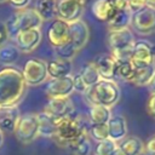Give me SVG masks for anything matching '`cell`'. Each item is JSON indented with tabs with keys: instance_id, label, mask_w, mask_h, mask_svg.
I'll use <instances>...</instances> for the list:
<instances>
[{
	"instance_id": "6da1fadb",
	"label": "cell",
	"mask_w": 155,
	"mask_h": 155,
	"mask_svg": "<svg viewBox=\"0 0 155 155\" xmlns=\"http://www.w3.org/2000/svg\"><path fill=\"white\" fill-rule=\"evenodd\" d=\"M22 71L15 67L0 69V108L17 105L25 91Z\"/></svg>"
},
{
	"instance_id": "7a4b0ae2",
	"label": "cell",
	"mask_w": 155,
	"mask_h": 155,
	"mask_svg": "<svg viewBox=\"0 0 155 155\" xmlns=\"http://www.w3.org/2000/svg\"><path fill=\"white\" fill-rule=\"evenodd\" d=\"M84 97L90 107L103 105L110 109L120 99V88L114 80L101 79L96 85L87 88Z\"/></svg>"
},
{
	"instance_id": "3957f363",
	"label": "cell",
	"mask_w": 155,
	"mask_h": 155,
	"mask_svg": "<svg viewBox=\"0 0 155 155\" xmlns=\"http://www.w3.org/2000/svg\"><path fill=\"white\" fill-rule=\"evenodd\" d=\"M41 17L38 15L35 8H22L16 10L5 22L6 30L10 38H15L19 31L29 30V29H40L42 24Z\"/></svg>"
},
{
	"instance_id": "277c9868",
	"label": "cell",
	"mask_w": 155,
	"mask_h": 155,
	"mask_svg": "<svg viewBox=\"0 0 155 155\" xmlns=\"http://www.w3.org/2000/svg\"><path fill=\"white\" fill-rule=\"evenodd\" d=\"M134 42V35L130 28L108 33V45L110 47V54L117 63L131 59L132 47Z\"/></svg>"
},
{
	"instance_id": "5b68a950",
	"label": "cell",
	"mask_w": 155,
	"mask_h": 155,
	"mask_svg": "<svg viewBox=\"0 0 155 155\" xmlns=\"http://www.w3.org/2000/svg\"><path fill=\"white\" fill-rule=\"evenodd\" d=\"M87 132V128L82 119L78 115H70L58 121L56 133L52 139L62 148H67L69 143L79 138L82 133Z\"/></svg>"
},
{
	"instance_id": "8992f818",
	"label": "cell",
	"mask_w": 155,
	"mask_h": 155,
	"mask_svg": "<svg viewBox=\"0 0 155 155\" xmlns=\"http://www.w3.org/2000/svg\"><path fill=\"white\" fill-rule=\"evenodd\" d=\"M13 133L16 138L23 144H29L35 140V138L39 136L38 115L33 113L21 115Z\"/></svg>"
},
{
	"instance_id": "52a82bcc",
	"label": "cell",
	"mask_w": 155,
	"mask_h": 155,
	"mask_svg": "<svg viewBox=\"0 0 155 155\" xmlns=\"http://www.w3.org/2000/svg\"><path fill=\"white\" fill-rule=\"evenodd\" d=\"M22 75L27 86H39L48 78L46 62L40 58H30L24 63Z\"/></svg>"
},
{
	"instance_id": "ba28073f",
	"label": "cell",
	"mask_w": 155,
	"mask_h": 155,
	"mask_svg": "<svg viewBox=\"0 0 155 155\" xmlns=\"http://www.w3.org/2000/svg\"><path fill=\"white\" fill-rule=\"evenodd\" d=\"M131 27L137 34L140 35L155 33V8L144 6L139 11L132 13Z\"/></svg>"
},
{
	"instance_id": "9c48e42d",
	"label": "cell",
	"mask_w": 155,
	"mask_h": 155,
	"mask_svg": "<svg viewBox=\"0 0 155 155\" xmlns=\"http://www.w3.org/2000/svg\"><path fill=\"white\" fill-rule=\"evenodd\" d=\"M130 61L136 68H144L155 64V45L144 40L136 41L132 47Z\"/></svg>"
},
{
	"instance_id": "30bf717a",
	"label": "cell",
	"mask_w": 155,
	"mask_h": 155,
	"mask_svg": "<svg viewBox=\"0 0 155 155\" xmlns=\"http://www.w3.org/2000/svg\"><path fill=\"white\" fill-rule=\"evenodd\" d=\"M86 0H56L57 18L73 23L78 19H81L84 13Z\"/></svg>"
},
{
	"instance_id": "8fae6325",
	"label": "cell",
	"mask_w": 155,
	"mask_h": 155,
	"mask_svg": "<svg viewBox=\"0 0 155 155\" xmlns=\"http://www.w3.org/2000/svg\"><path fill=\"white\" fill-rule=\"evenodd\" d=\"M44 113L59 121L74 114V104L69 97L67 98H48L44 108Z\"/></svg>"
},
{
	"instance_id": "7c38bea8",
	"label": "cell",
	"mask_w": 155,
	"mask_h": 155,
	"mask_svg": "<svg viewBox=\"0 0 155 155\" xmlns=\"http://www.w3.org/2000/svg\"><path fill=\"white\" fill-rule=\"evenodd\" d=\"M74 92L71 75L57 79H50L45 87V93L48 98H67Z\"/></svg>"
},
{
	"instance_id": "4fadbf2b",
	"label": "cell",
	"mask_w": 155,
	"mask_h": 155,
	"mask_svg": "<svg viewBox=\"0 0 155 155\" xmlns=\"http://www.w3.org/2000/svg\"><path fill=\"white\" fill-rule=\"evenodd\" d=\"M41 39H42V33L40 29L23 30V31H19L13 38L16 44L15 46L18 48L19 52H23V53L33 52L41 42Z\"/></svg>"
},
{
	"instance_id": "5bb4252c",
	"label": "cell",
	"mask_w": 155,
	"mask_h": 155,
	"mask_svg": "<svg viewBox=\"0 0 155 155\" xmlns=\"http://www.w3.org/2000/svg\"><path fill=\"white\" fill-rule=\"evenodd\" d=\"M47 40L53 48L69 42V23L59 18L53 19L47 29Z\"/></svg>"
},
{
	"instance_id": "9a60e30c",
	"label": "cell",
	"mask_w": 155,
	"mask_h": 155,
	"mask_svg": "<svg viewBox=\"0 0 155 155\" xmlns=\"http://www.w3.org/2000/svg\"><path fill=\"white\" fill-rule=\"evenodd\" d=\"M90 39V28L82 19H78L73 23H69V42L80 51Z\"/></svg>"
},
{
	"instance_id": "2e32d148",
	"label": "cell",
	"mask_w": 155,
	"mask_h": 155,
	"mask_svg": "<svg viewBox=\"0 0 155 155\" xmlns=\"http://www.w3.org/2000/svg\"><path fill=\"white\" fill-rule=\"evenodd\" d=\"M94 67L98 70V74L101 79L104 80H114L116 78V69H117V62L111 54H99L93 61Z\"/></svg>"
},
{
	"instance_id": "e0dca14e",
	"label": "cell",
	"mask_w": 155,
	"mask_h": 155,
	"mask_svg": "<svg viewBox=\"0 0 155 155\" xmlns=\"http://www.w3.org/2000/svg\"><path fill=\"white\" fill-rule=\"evenodd\" d=\"M21 117V113L17 105L0 108V131L12 133Z\"/></svg>"
},
{
	"instance_id": "ac0fdd59",
	"label": "cell",
	"mask_w": 155,
	"mask_h": 155,
	"mask_svg": "<svg viewBox=\"0 0 155 155\" xmlns=\"http://www.w3.org/2000/svg\"><path fill=\"white\" fill-rule=\"evenodd\" d=\"M108 125V133L109 138L116 143L121 142L126 136H127V121L124 116L121 115H111L109 121L107 122Z\"/></svg>"
},
{
	"instance_id": "d6986e66",
	"label": "cell",
	"mask_w": 155,
	"mask_h": 155,
	"mask_svg": "<svg viewBox=\"0 0 155 155\" xmlns=\"http://www.w3.org/2000/svg\"><path fill=\"white\" fill-rule=\"evenodd\" d=\"M47 67V74L51 79H57V78H64L69 76L71 74V61H64L61 58H54L46 63Z\"/></svg>"
},
{
	"instance_id": "ffe728a7",
	"label": "cell",
	"mask_w": 155,
	"mask_h": 155,
	"mask_svg": "<svg viewBox=\"0 0 155 155\" xmlns=\"http://www.w3.org/2000/svg\"><path fill=\"white\" fill-rule=\"evenodd\" d=\"M92 13L96 17V19L101 22H109L113 16L116 13L115 8L113 7L111 2L109 0H96L92 4Z\"/></svg>"
},
{
	"instance_id": "44dd1931",
	"label": "cell",
	"mask_w": 155,
	"mask_h": 155,
	"mask_svg": "<svg viewBox=\"0 0 155 155\" xmlns=\"http://www.w3.org/2000/svg\"><path fill=\"white\" fill-rule=\"evenodd\" d=\"M117 148L125 155H142L144 153V143L136 136L125 137L121 142L117 143Z\"/></svg>"
},
{
	"instance_id": "7402d4cb",
	"label": "cell",
	"mask_w": 155,
	"mask_h": 155,
	"mask_svg": "<svg viewBox=\"0 0 155 155\" xmlns=\"http://www.w3.org/2000/svg\"><path fill=\"white\" fill-rule=\"evenodd\" d=\"M36 115H38V121H39V136L52 138L56 133L58 121L44 111H41Z\"/></svg>"
},
{
	"instance_id": "603a6c76",
	"label": "cell",
	"mask_w": 155,
	"mask_h": 155,
	"mask_svg": "<svg viewBox=\"0 0 155 155\" xmlns=\"http://www.w3.org/2000/svg\"><path fill=\"white\" fill-rule=\"evenodd\" d=\"M67 149H69V151L73 155H90L92 151V145L90 142L88 133L87 132L82 133L79 138L69 143Z\"/></svg>"
},
{
	"instance_id": "cb8c5ba5",
	"label": "cell",
	"mask_w": 155,
	"mask_h": 155,
	"mask_svg": "<svg viewBox=\"0 0 155 155\" xmlns=\"http://www.w3.org/2000/svg\"><path fill=\"white\" fill-rule=\"evenodd\" d=\"M131 18H132V13L128 10L116 11V13L113 16V18L108 22L109 31L122 30V29L130 28L131 27Z\"/></svg>"
},
{
	"instance_id": "d4e9b609",
	"label": "cell",
	"mask_w": 155,
	"mask_h": 155,
	"mask_svg": "<svg viewBox=\"0 0 155 155\" xmlns=\"http://www.w3.org/2000/svg\"><path fill=\"white\" fill-rule=\"evenodd\" d=\"M35 11L42 21H53L57 18L56 0H38Z\"/></svg>"
},
{
	"instance_id": "484cf974",
	"label": "cell",
	"mask_w": 155,
	"mask_h": 155,
	"mask_svg": "<svg viewBox=\"0 0 155 155\" xmlns=\"http://www.w3.org/2000/svg\"><path fill=\"white\" fill-rule=\"evenodd\" d=\"M154 73H155V64L144 67V68H136L134 75L131 80V84H133L134 86H138V87H144L149 84Z\"/></svg>"
},
{
	"instance_id": "4316f807",
	"label": "cell",
	"mask_w": 155,
	"mask_h": 155,
	"mask_svg": "<svg viewBox=\"0 0 155 155\" xmlns=\"http://www.w3.org/2000/svg\"><path fill=\"white\" fill-rule=\"evenodd\" d=\"M111 117L109 108L103 105H91L88 110V119L91 124H107Z\"/></svg>"
},
{
	"instance_id": "83f0119b",
	"label": "cell",
	"mask_w": 155,
	"mask_h": 155,
	"mask_svg": "<svg viewBox=\"0 0 155 155\" xmlns=\"http://www.w3.org/2000/svg\"><path fill=\"white\" fill-rule=\"evenodd\" d=\"M79 75L81 76V79L84 80V82L86 84L87 87H91V86L96 85V84L101 80V76H99L98 70H97V68L94 67L93 62L85 63V64L81 67V70L79 71Z\"/></svg>"
},
{
	"instance_id": "f1b7e54d",
	"label": "cell",
	"mask_w": 155,
	"mask_h": 155,
	"mask_svg": "<svg viewBox=\"0 0 155 155\" xmlns=\"http://www.w3.org/2000/svg\"><path fill=\"white\" fill-rule=\"evenodd\" d=\"M19 56V51L15 45L5 44L0 47V63L5 64V67H11Z\"/></svg>"
},
{
	"instance_id": "f546056e",
	"label": "cell",
	"mask_w": 155,
	"mask_h": 155,
	"mask_svg": "<svg viewBox=\"0 0 155 155\" xmlns=\"http://www.w3.org/2000/svg\"><path fill=\"white\" fill-rule=\"evenodd\" d=\"M136 71V67L132 64L131 61L126 62H120L117 63V69H116V76H119L121 80L131 82L133 75Z\"/></svg>"
},
{
	"instance_id": "4dcf8cb0",
	"label": "cell",
	"mask_w": 155,
	"mask_h": 155,
	"mask_svg": "<svg viewBox=\"0 0 155 155\" xmlns=\"http://www.w3.org/2000/svg\"><path fill=\"white\" fill-rule=\"evenodd\" d=\"M87 133L91 136V138L97 140V143L109 138L107 124H91L87 130Z\"/></svg>"
},
{
	"instance_id": "1f68e13d",
	"label": "cell",
	"mask_w": 155,
	"mask_h": 155,
	"mask_svg": "<svg viewBox=\"0 0 155 155\" xmlns=\"http://www.w3.org/2000/svg\"><path fill=\"white\" fill-rule=\"evenodd\" d=\"M54 51H56L57 58H61V59H64V61H71V59L76 56V53L79 52V51L73 46L71 42H67L65 45L54 48Z\"/></svg>"
},
{
	"instance_id": "d6a6232c",
	"label": "cell",
	"mask_w": 155,
	"mask_h": 155,
	"mask_svg": "<svg viewBox=\"0 0 155 155\" xmlns=\"http://www.w3.org/2000/svg\"><path fill=\"white\" fill-rule=\"evenodd\" d=\"M116 148H117V143L108 138L97 143L94 149V155H110Z\"/></svg>"
},
{
	"instance_id": "836d02e7",
	"label": "cell",
	"mask_w": 155,
	"mask_h": 155,
	"mask_svg": "<svg viewBox=\"0 0 155 155\" xmlns=\"http://www.w3.org/2000/svg\"><path fill=\"white\" fill-rule=\"evenodd\" d=\"M73 78V86H74V91H76V92H79V93H85L86 91H87V86H86V84L84 82V80L81 79V76L79 75V73L78 74H75L74 76H71Z\"/></svg>"
},
{
	"instance_id": "e575fe53",
	"label": "cell",
	"mask_w": 155,
	"mask_h": 155,
	"mask_svg": "<svg viewBox=\"0 0 155 155\" xmlns=\"http://www.w3.org/2000/svg\"><path fill=\"white\" fill-rule=\"evenodd\" d=\"M144 154L145 155H155V136L150 137L144 144Z\"/></svg>"
},
{
	"instance_id": "d590c367",
	"label": "cell",
	"mask_w": 155,
	"mask_h": 155,
	"mask_svg": "<svg viewBox=\"0 0 155 155\" xmlns=\"http://www.w3.org/2000/svg\"><path fill=\"white\" fill-rule=\"evenodd\" d=\"M115 8V11H124L128 10V0H109Z\"/></svg>"
},
{
	"instance_id": "8d00e7d4",
	"label": "cell",
	"mask_w": 155,
	"mask_h": 155,
	"mask_svg": "<svg viewBox=\"0 0 155 155\" xmlns=\"http://www.w3.org/2000/svg\"><path fill=\"white\" fill-rule=\"evenodd\" d=\"M10 2V5L16 8V10H22V8H25L28 7V5L30 4L31 0H7Z\"/></svg>"
},
{
	"instance_id": "74e56055",
	"label": "cell",
	"mask_w": 155,
	"mask_h": 155,
	"mask_svg": "<svg viewBox=\"0 0 155 155\" xmlns=\"http://www.w3.org/2000/svg\"><path fill=\"white\" fill-rule=\"evenodd\" d=\"M147 111L150 116L155 119V93L150 94L148 102H147Z\"/></svg>"
},
{
	"instance_id": "f35d334b",
	"label": "cell",
	"mask_w": 155,
	"mask_h": 155,
	"mask_svg": "<svg viewBox=\"0 0 155 155\" xmlns=\"http://www.w3.org/2000/svg\"><path fill=\"white\" fill-rule=\"evenodd\" d=\"M8 39H10V36H8V33H7V30H6L5 23L0 22V47L4 46V45L7 42Z\"/></svg>"
},
{
	"instance_id": "ab89813d",
	"label": "cell",
	"mask_w": 155,
	"mask_h": 155,
	"mask_svg": "<svg viewBox=\"0 0 155 155\" xmlns=\"http://www.w3.org/2000/svg\"><path fill=\"white\" fill-rule=\"evenodd\" d=\"M147 87H148V90H149V92L153 94V93H155V73H154V75H153V78H151V80L149 81V84L147 85Z\"/></svg>"
},
{
	"instance_id": "60d3db41",
	"label": "cell",
	"mask_w": 155,
	"mask_h": 155,
	"mask_svg": "<svg viewBox=\"0 0 155 155\" xmlns=\"http://www.w3.org/2000/svg\"><path fill=\"white\" fill-rule=\"evenodd\" d=\"M145 4H147V6L155 8V0H145Z\"/></svg>"
},
{
	"instance_id": "b9f144b4",
	"label": "cell",
	"mask_w": 155,
	"mask_h": 155,
	"mask_svg": "<svg viewBox=\"0 0 155 155\" xmlns=\"http://www.w3.org/2000/svg\"><path fill=\"white\" fill-rule=\"evenodd\" d=\"M110 155H125V154H124V153H122V151H121L119 148H116V149H115V150H114V151H113Z\"/></svg>"
},
{
	"instance_id": "7bdbcfd3",
	"label": "cell",
	"mask_w": 155,
	"mask_h": 155,
	"mask_svg": "<svg viewBox=\"0 0 155 155\" xmlns=\"http://www.w3.org/2000/svg\"><path fill=\"white\" fill-rule=\"evenodd\" d=\"M2 143H4V133L0 131V147L2 145Z\"/></svg>"
},
{
	"instance_id": "ee69618b",
	"label": "cell",
	"mask_w": 155,
	"mask_h": 155,
	"mask_svg": "<svg viewBox=\"0 0 155 155\" xmlns=\"http://www.w3.org/2000/svg\"><path fill=\"white\" fill-rule=\"evenodd\" d=\"M7 0H0V4H4V2H6Z\"/></svg>"
}]
</instances>
